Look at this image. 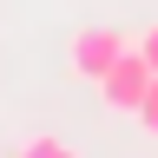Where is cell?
Instances as JSON below:
<instances>
[{
  "instance_id": "obj_5",
  "label": "cell",
  "mask_w": 158,
  "mask_h": 158,
  "mask_svg": "<svg viewBox=\"0 0 158 158\" xmlns=\"http://www.w3.org/2000/svg\"><path fill=\"white\" fill-rule=\"evenodd\" d=\"M138 53H145V59H152V73H158V27H152V33H138Z\"/></svg>"
},
{
  "instance_id": "obj_1",
  "label": "cell",
  "mask_w": 158,
  "mask_h": 158,
  "mask_svg": "<svg viewBox=\"0 0 158 158\" xmlns=\"http://www.w3.org/2000/svg\"><path fill=\"white\" fill-rule=\"evenodd\" d=\"M152 79H158L152 59L138 53V46H125V53L106 66V79H99V99H106L112 112H132V118H138V106H145V92H152Z\"/></svg>"
},
{
  "instance_id": "obj_4",
  "label": "cell",
  "mask_w": 158,
  "mask_h": 158,
  "mask_svg": "<svg viewBox=\"0 0 158 158\" xmlns=\"http://www.w3.org/2000/svg\"><path fill=\"white\" fill-rule=\"evenodd\" d=\"M138 125H145V132L158 138V79H152V92H145V106H138Z\"/></svg>"
},
{
  "instance_id": "obj_3",
  "label": "cell",
  "mask_w": 158,
  "mask_h": 158,
  "mask_svg": "<svg viewBox=\"0 0 158 158\" xmlns=\"http://www.w3.org/2000/svg\"><path fill=\"white\" fill-rule=\"evenodd\" d=\"M13 158H86L79 145H66V138H53V132H33V138H20V152Z\"/></svg>"
},
{
  "instance_id": "obj_2",
  "label": "cell",
  "mask_w": 158,
  "mask_h": 158,
  "mask_svg": "<svg viewBox=\"0 0 158 158\" xmlns=\"http://www.w3.org/2000/svg\"><path fill=\"white\" fill-rule=\"evenodd\" d=\"M125 46H132V40H125V33H112V27H79V33H73V46H66V66H73L79 79H92V86H99V79H106V66H112Z\"/></svg>"
}]
</instances>
